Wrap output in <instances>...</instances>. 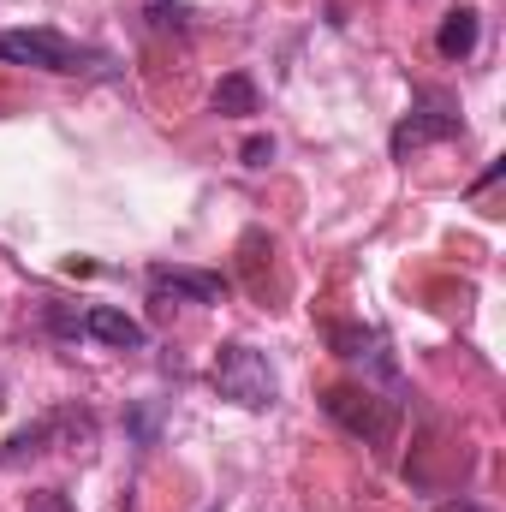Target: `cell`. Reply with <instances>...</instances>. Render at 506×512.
Wrapping results in <instances>:
<instances>
[{
    "instance_id": "cell-1",
    "label": "cell",
    "mask_w": 506,
    "mask_h": 512,
    "mask_svg": "<svg viewBox=\"0 0 506 512\" xmlns=\"http://www.w3.org/2000/svg\"><path fill=\"white\" fill-rule=\"evenodd\" d=\"M0 66H36V72L72 78V72L108 66V54L90 48V42H72L60 30H0Z\"/></svg>"
},
{
    "instance_id": "cell-2",
    "label": "cell",
    "mask_w": 506,
    "mask_h": 512,
    "mask_svg": "<svg viewBox=\"0 0 506 512\" xmlns=\"http://www.w3.org/2000/svg\"><path fill=\"white\" fill-rule=\"evenodd\" d=\"M209 382H215L221 399H233V405H245V411H268V405H274V393H280L274 364H268L256 346H245V340H233V346H221V352H215Z\"/></svg>"
},
{
    "instance_id": "cell-3",
    "label": "cell",
    "mask_w": 506,
    "mask_h": 512,
    "mask_svg": "<svg viewBox=\"0 0 506 512\" xmlns=\"http://www.w3.org/2000/svg\"><path fill=\"white\" fill-rule=\"evenodd\" d=\"M322 411L346 429V435H358V441H370V447H387L393 441V399H381L370 387H328L322 393Z\"/></svg>"
},
{
    "instance_id": "cell-4",
    "label": "cell",
    "mask_w": 506,
    "mask_h": 512,
    "mask_svg": "<svg viewBox=\"0 0 506 512\" xmlns=\"http://www.w3.org/2000/svg\"><path fill=\"white\" fill-rule=\"evenodd\" d=\"M465 120H459V108L453 102H441V96H423L417 102V114H405L399 126H393V155L405 161L411 149H423V143H447V137H459Z\"/></svg>"
},
{
    "instance_id": "cell-5",
    "label": "cell",
    "mask_w": 506,
    "mask_h": 512,
    "mask_svg": "<svg viewBox=\"0 0 506 512\" xmlns=\"http://www.w3.org/2000/svg\"><path fill=\"white\" fill-rule=\"evenodd\" d=\"M149 298H155V304H167V298L221 304V298H227V280H221V274H203V268H149Z\"/></svg>"
},
{
    "instance_id": "cell-6",
    "label": "cell",
    "mask_w": 506,
    "mask_h": 512,
    "mask_svg": "<svg viewBox=\"0 0 506 512\" xmlns=\"http://www.w3.org/2000/svg\"><path fill=\"white\" fill-rule=\"evenodd\" d=\"M477 36H483V18H477L471 6H453V12L441 18V30H435V54H441V60H471V54H477Z\"/></svg>"
},
{
    "instance_id": "cell-7",
    "label": "cell",
    "mask_w": 506,
    "mask_h": 512,
    "mask_svg": "<svg viewBox=\"0 0 506 512\" xmlns=\"http://www.w3.org/2000/svg\"><path fill=\"white\" fill-rule=\"evenodd\" d=\"M84 334L90 340H102V346H120V352H137L149 334H143V322H131L120 310H108V304H90L84 310Z\"/></svg>"
},
{
    "instance_id": "cell-8",
    "label": "cell",
    "mask_w": 506,
    "mask_h": 512,
    "mask_svg": "<svg viewBox=\"0 0 506 512\" xmlns=\"http://www.w3.org/2000/svg\"><path fill=\"white\" fill-rule=\"evenodd\" d=\"M215 114H221V120H245V114H256L251 72H227V78L215 84Z\"/></svg>"
},
{
    "instance_id": "cell-9",
    "label": "cell",
    "mask_w": 506,
    "mask_h": 512,
    "mask_svg": "<svg viewBox=\"0 0 506 512\" xmlns=\"http://www.w3.org/2000/svg\"><path fill=\"white\" fill-rule=\"evenodd\" d=\"M143 18H149L155 30H185V24H191V6H179V0H173V6H167V0H149Z\"/></svg>"
},
{
    "instance_id": "cell-10",
    "label": "cell",
    "mask_w": 506,
    "mask_h": 512,
    "mask_svg": "<svg viewBox=\"0 0 506 512\" xmlns=\"http://www.w3.org/2000/svg\"><path fill=\"white\" fill-rule=\"evenodd\" d=\"M24 512H78V507H72V501H66L60 489H36V495L24 501Z\"/></svg>"
},
{
    "instance_id": "cell-11",
    "label": "cell",
    "mask_w": 506,
    "mask_h": 512,
    "mask_svg": "<svg viewBox=\"0 0 506 512\" xmlns=\"http://www.w3.org/2000/svg\"><path fill=\"white\" fill-rule=\"evenodd\" d=\"M239 155H245V167H268V161H274V137H251Z\"/></svg>"
},
{
    "instance_id": "cell-12",
    "label": "cell",
    "mask_w": 506,
    "mask_h": 512,
    "mask_svg": "<svg viewBox=\"0 0 506 512\" xmlns=\"http://www.w3.org/2000/svg\"><path fill=\"white\" fill-rule=\"evenodd\" d=\"M441 512H483V507H477V501H447Z\"/></svg>"
}]
</instances>
